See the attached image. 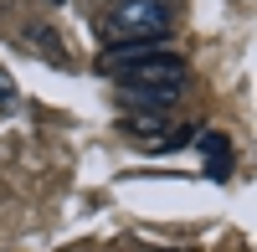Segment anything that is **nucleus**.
Instances as JSON below:
<instances>
[{
    "instance_id": "1",
    "label": "nucleus",
    "mask_w": 257,
    "mask_h": 252,
    "mask_svg": "<svg viewBox=\"0 0 257 252\" xmlns=\"http://www.w3.org/2000/svg\"><path fill=\"white\" fill-rule=\"evenodd\" d=\"M165 31H170V0H113L108 11L113 41H139V36H165Z\"/></svg>"
},
{
    "instance_id": "2",
    "label": "nucleus",
    "mask_w": 257,
    "mask_h": 252,
    "mask_svg": "<svg viewBox=\"0 0 257 252\" xmlns=\"http://www.w3.org/2000/svg\"><path fill=\"white\" fill-rule=\"evenodd\" d=\"M123 88H139V82H180L185 77V62L175 52H149L139 62H128V67H118Z\"/></svg>"
},
{
    "instance_id": "3",
    "label": "nucleus",
    "mask_w": 257,
    "mask_h": 252,
    "mask_svg": "<svg viewBox=\"0 0 257 252\" xmlns=\"http://www.w3.org/2000/svg\"><path fill=\"white\" fill-rule=\"evenodd\" d=\"M185 82H139V88H123L128 103H149V108H165L170 98H180Z\"/></svg>"
},
{
    "instance_id": "4",
    "label": "nucleus",
    "mask_w": 257,
    "mask_h": 252,
    "mask_svg": "<svg viewBox=\"0 0 257 252\" xmlns=\"http://www.w3.org/2000/svg\"><path fill=\"white\" fill-rule=\"evenodd\" d=\"M26 36H31V41H36V47H41V52H47V57H57V62H62V57H67V52H62V36H57L52 26H31Z\"/></svg>"
},
{
    "instance_id": "5",
    "label": "nucleus",
    "mask_w": 257,
    "mask_h": 252,
    "mask_svg": "<svg viewBox=\"0 0 257 252\" xmlns=\"http://www.w3.org/2000/svg\"><path fill=\"white\" fill-rule=\"evenodd\" d=\"M201 150H206L211 160H216V155L226 160V150H231V144H226V134H201Z\"/></svg>"
},
{
    "instance_id": "6",
    "label": "nucleus",
    "mask_w": 257,
    "mask_h": 252,
    "mask_svg": "<svg viewBox=\"0 0 257 252\" xmlns=\"http://www.w3.org/2000/svg\"><path fill=\"white\" fill-rule=\"evenodd\" d=\"M0 108H16V82L0 72Z\"/></svg>"
},
{
    "instance_id": "7",
    "label": "nucleus",
    "mask_w": 257,
    "mask_h": 252,
    "mask_svg": "<svg viewBox=\"0 0 257 252\" xmlns=\"http://www.w3.org/2000/svg\"><path fill=\"white\" fill-rule=\"evenodd\" d=\"M52 6H62V0H52Z\"/></svg>"
}]
</instances>
